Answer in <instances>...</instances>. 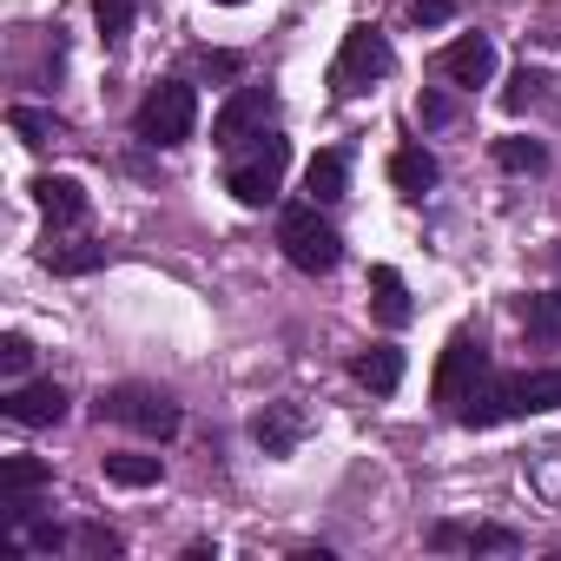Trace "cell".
Here are the masks:
<instances>
[{
  "mask_svg": "<svg viewBox=\"0 0 561 561\" xmlns=\"http://www.w3.org/2000/svg\"><path fill=\"white\" fill-rule=\"evenodd\" d=\"M430 548H489V554H515L522 535H515V528H495V522H476V528L436 522V528H430Z\"/></svg>",
  "mask_w": 561,
  "mask_h": 561,
  "instance_id": "cell-14",
  "label": "cell"
},
{
  "mask_svg": "<svg viewBox=\"0 0 561 561\" xmlns=\"http://www.w3.org/2000/svg\"><path fill=\"white\" fill-rule=\"evenodd\" d=\"M205 73H218V80H231V73H238V60H231V54H205Z\"/></svg>",
  "mask_w": 561,
  "mask_h": 561,
  "instance_id": "cell-31",
  "label": "cell"
},
{
  "mask_svg": "<svg viewBox=\"0 0 561 561\" xmlns=\"http://www.w3.org/2000/svg\"><path fill=\"white\" fill-rule=\"evenodd\" d=\"M251 443H257L264 456H291V449L305 443V410H298V403H264V410L251 416Z\"/></svg>",
  "mask_w": 561,
  "mask_h": 561,
  "instance_id": "cell-12",
  "label": "cell"
},
{
  "mask_svg": "<svg viewBox=\"0 0 561 561\" xmlns=\"http://www.w3.org/2000/svg\"><path fill=\"white\" fill-rule=\"evenodd\" d=\"M390 67H397V54H390V41L377 34V27H351L344 34V47H337V60H331V93H370L377 80H390Z\"/></svg>",
  "mask_w": 561,
  "mask_h": 561,
  "instance_id": "cell-6",
  "label": "cell"
},
{
  "mask_svg": "<svg viewBox=\"0 0 561 561\" xmlns=\"http://www.w3.org/2000/svg\"><path fill=\"white\" fill-rule=\"evenodd\" d=\"M100 469L119 489H152L159 482V456H139V449H113V456H100Z\"/></svg>",
  "mask_w": 561,
  "mask_h": 561,
  "instance_id": "cell-20",
  "label": "cell"
},
{
  "mask_svg": "<svg viewBox=\"0 0 561 561\" xmlns=\"http://www.w3.org/2000/svg\"><path fill=\"white\" fill-rule=\"evenodd\" d=\"M351 377H357L370 397H390V390L403 383V351H397V344H370V351L351 357Z\"/></svg>",
  "mask_w": 561,
  "mask_h": 561,
  "instance_id": "cell-15",
  "label": "cell"
},
{
  "mask_svg": "<svg viewBox=\"0 0 561 561\" xmlns=\"http://www.w3.org/2000/svg\"><path fill=\"white\" fill-rule=\"evenodd\" d=\"M211 8H244V0H211Z\"/></svg>",
  "mask_w": 561,
  "mask_h": 561,
  "instance_id": "cell-32",
  "label": "cell"
},
{
  "mask_svg": "<svg viewBox=\"0 0 561 561\" xmlns=\"http://www.w3.org/2000/svg\"><path fill=\"white\" fill-rule=\"evenodd\" d=\"M41 264L60 271V277H87V271L106 264V244H87V238H80V244H54V238H47V244H41Z\"/></svg>",
  "mask_w": 561,
  "mask_h": 561,
  "instance_id": "cell-19",
  "label": "cell"
},
{
  "mask_svg": "<svg viewBox=\"0 0 561 561\" xmlns=\"http://www.w3.org/2000/svg\"><path fill=\"white\" fill-rule=\"evenodd\" d=\"M285 165H291V139H285V133H264V139L225 172V192L257 211V205H271L277 192H285Z\"/></svg>",
  "mask_w": 561,
  "mask_h": 561,
  "instance_id": "cell-4",
  "label": "cell"
},
{
  "mask_svg": "<svg viewBox=\"0 0 561 561\" xmlns=\"http://www.w3.org/2000/svg\"><path fill=\"white\" fill-rule=\"evenodd\" d=\"M416 119H423V126H449V119H456V100L436 93V87H423V93H416Z\"/></svg>",
  "mask_w": 561,
  "mask_h": 561,
  "instance_id": "cell-28",
  "label": "cell"
},
{
  "mask_svg": "<svg viewBox=\"0 0 561 561\" xmlns=\"http://www.w3.org/2000/svg\"><path fill=\"white\" fill-rule=\"evenodd\" d=\"M370 311H377V324H390V331H403L410 318H416V305H410V285L390 271V264H377L370 271Z\"/></svg>",
  "mask_w": 561,
  "mask_h": 561,
  "instance_id": "cell-16",
  "label": "cell"
},
{
  "mask_svg": "<svg viewBox=\"0 0 561 561\" xmlns=\"http://www.w3.org/2000/svg\"><path fill=\"white\" fill-rule=\"evenodd\" d=\"M344 185H351V159H344L337 146H324V152L305 165V192H311L318 205H337V198H344Z\"/></svg>",
  "mask_w": 561,
  "mask_h": 561,
  "instance_id": "cell-17",
  "label": "cell"
},
{
  "mask_svg": "<svg viewBox=\"0 0 561 561\" xmlns=\"http://www.w3.org/2000/svg\"><path fill=\"white\" fill-rule=\"evenodd\" d=\"M277 244H285V257H291L298 271H311V277H331V271L344 264V238H337V225L318 211V198L277 211Z\"/></svg>",
  "mask_w": 561,
  "mask_h": 561,
  "instance_id": "cell-2",
  "label": "cell"
},
{
  "mask_svg": "<svg viewBox=\"0 0 561 561\" xmlns=\"http://www.w3.org/2000/svg\"><path fill=\"white\" fill-rule=\"evenodd\" d=\"M93 27H100L106 47H119L126 27H133V0H93Z\"/></svg>",
  "mask_w": 561,
  "mask_h": 561,
  "instance_id": "cell-24",
  "label": "cell"
},
{
  "mask_svg": "<svg viewBox=\"0 0 561 561\" xmlns=\"http://www.w3.org/2000/svg\"><path fill=\"white\" fill-rule=\"evenodd\" d=\"M482 377H489V344H482V331H456V337L443 344V364H436V383H430V397H436V403L456 416Z\"/></svg>",
  "mask_w": 561,
  "mask_h": 561,
  "instance_id": "cell-7",
  "label": "cell"
},
{
  "mask_svg": "<svg viewBox=\"0 0 561 561\" xmlns=\"http://www.w3.org/2000/svg\"><path fill=\"white\" fill-rule=\"evenodd\" d=\"M93 416H100V423H126V430H139V436H152V443H172V436L185 430V410H179L165 390H152V383H113V390H100Z\"/></svg>",
  "mask_w": 561,
  "mask_h": 561,
  "instance_id": "cell-3",
  "label": "cell"
},
{
  "mask_svg": "<svg viewBox=\"0 0 561 561\" xmlns=\"http://www.w3.org/2000/svg\"><path fill=\"white\" fill-rule=\"evenodd\" d=\"M34 548H41V554H54V548H67V535H60L54 522H34Z\"/></svg>",
  "mask_w": 561,
  "mask_h": 561,
  "instance_id": "cell-30",
  "label": "cell"
},
{
  "mask_svg": "<svg viewBox=\"0 0 561 561\" xmlns=\"http://www.w3.org/2000/svg\"><path fill=\"white\" fill-rule=\"evenodd\" d=\"M410 14H416L423 27H443V21L456 14V0H410Z\"/></svg>",
  "mask_w": 561,
  "mask_h": 561,
  "instance_id": "cell-29",
  "label": "cell"
},
{
  "mask_svg": "<svg viewBox=\"0 0 561 561\" xmlns=\"http://www.w3.org/2000/svg\"><path fill=\"white\" fill-rule=\"evenodd\" d=\"M47 482H54V469L41 456H8V462H0V508H8L14 522H27Z\"/></svg>",
  "mask_w": 561,
  "mask_h": 561,
  "instance_id": "cell-10",
  "label": "cell"
},
{
  "mask_svg": "<svg viewBox=\"0 0 561 561\" xmlns=\"http://www.w3.org/2000/svg\"><path fill=\"white\" fill-rule=\"evenodd\" d=\"M522 337H528V344H554V337H561V298H554V291L522 298Z\"/></svg>",
  "mask_w": 561,
  "mask_h": 561,
  "instance_id": "cell-21",
  "label": "cell"
},
{
  "mask_svg": "<svg viewBox=\"0 0 561 561\" xmlns=\"http://www.w3.org/2000/svg\"><path fill=\"white\" fill-rule=\"evenodd\" d=\"M495 165L502 172H548V146L541 139H495Z\"/></svg>",
  "mask_w": 561,
  "mask_h": 561,
  "instance_id": "cell-22",
  "label": "cell"
},
{
  "mask_svg": "<svg viewBox=\"0 0 561 561\" xmlns=\"http://www.w3.org/2000/svg\"><path fill=\"white\" fill-rule=\"evenodd\" d=\"M436 73H443L449 87H489V80H495V41H489V34L449 41V47L436 54Z\"/></svg>",
  "mask_w": 561,
  "mask_h": 561,
  "instance_id": "cell-9",
  "label": "cell"
},
{
  "mask_svg": "<svg viewBox=\"0 0 561 561\" xmlns=\"http://www.w3.org/2000/svg\"><path fill=\"white\" fill-rule=\"evenodd\" d=\"M8 126H14L27 146H47V139H60V119H54V113H41V106H14V113H8Z\"/></svg>",
  "mask_w": 561,
  "mask_h": 561,
  "instance_id": "cell-23",
  "label": "cell"
},
{
  "mask_svg": "<svg viewBox=\"0 0 561 561\" xmlns=\"http://www.w3.org/2000/svg\"><path fill=\"white\" fill-rule=\"evenodd\" d=\"M436 179H443V165H436L423 146H403V152L390 159V185H397V192H410V198H423Z\"/></svg>",
  "mask_w": 561,
  "mask_h": 561,
  "instance_id": "cell-18",
  "label": "cell"
},
{
  "mask_svg": "<svg viewBox=\"0 0 561 561\" xmlns=\"http://www.w3.org/2000/svg\"><path fill=\"white\" fill-rule=\"evenodd\" d=\"M27 364H34V344H27L21 331H8V337H0V370H8V383H21Z\"/></svg>",
  "mask_w": 561,
  "mask_h": 561,
  "instance_id": "cell-27",
  "label": "cell"
},
{
  "mask_svg": "<svg viewBox=\"0 0 561 561\" xmlns=\"http://www.w3.org/2000/svg\"><path fill=\"white\" fill-rule=\"evenodd\" d=\"M73 548H80V554H93V561H113V554H126V541H119V535H113L106 522H80Z\"/></svg>",
  "mask_w": 561,
  "mask_h": 561,
  "instance_id": "cell-25",
  "label": "cell"
},
{
  "mask_svg": "<svg viewBox=\"0 0 561 561\" xmlns=\"http://www.w3.org/2000/svg\"><path fill=\"white\" fill-rule=\"evenodd\" d=\"M541 87H548V80H541V73H528V67H522V73H515V80H508V87H502V106H508V113H528V106H535V100H541Z\"/></svg>",
  "mask_w": 561,
  "mask_h": 561,
  "instance_id": "cell-26",
  "label": "cell"
},
{
  "mask_svg": "<svg viewBox=\"0 0 561 561\" xmlns=\"http://www.w3.org/2000/svg\"><path fill=\"white\" fill-rule=\"evenodd\" d=\"M541 410H561V370H515V377H482L469 390V403L456 410L469 430H489V423H508V416H541Z\"/></svg>",
  "mask_w": 561,
  "mask_h": 561,
  "instance_id": "cell-1",
  "label": "cell"
},
{
  "mask_svg": "<svg viewBox=\"0 0 561 561\" xmlns=\"http://www.w3.org/2000/svg\"><path fill=\"white\" fill-rule=\"evenodd\" d=\"M271 119H277V93H271V87H238V93L218 106V119H211V146L238 152L244 139H264Z\"/></svg>",
  "mask_w": 561,
  "mask_h": 561,
  "instance_id": "cell-8",
  "label": "cell"
},
{
  "mask_svg": "<svg viewBox=\"0 0 561 561\" xmlns=\"http://www.w3.org/2000/svg\"><path fill=\"white\" fill-rule=\"evenodd\" d=\"M139 139L146 146H185L192 139V126H198V93L185 87V80H159L146 100H139Z\"/></svg>",
  "mask_w": 561,
  "mask_h": 561,
  "instance_id": "cell-5",
  "label": "cell"
},
{
  "mask_svg": "<svg viewBox=\"0 0 561 561\" xmlns=\"http://www.w3.org/2000/svg\"><path fill=\"white\" fill-rule=\"evenodd\" d=\"M27 192H34V205L47 211V225H54V231H60V225H87V185H80V179L47 172V179H34Z\"/></svg>",
  "mask_w": 561,
  "mask_h": 561,
  "instance_id": "cell-13",
  "label": "cell"
},
{
  "mask_svg": "<svg viewBox=\"0 0 561 561\" xmlns=\"http://www.w3.org/2000/svg\"><path fill=\"white\" fill-rule=\"evenodd\" d=\"M8 416H14L21 430H47V423L67 416V390H60L54 377H41V383H14V390H8Z\"/></svg>",
  "mask_w": 561,
  "mask_h": 561,
  "instance_id": "cell-11",
  "label": "cell"
}]
</instances>
